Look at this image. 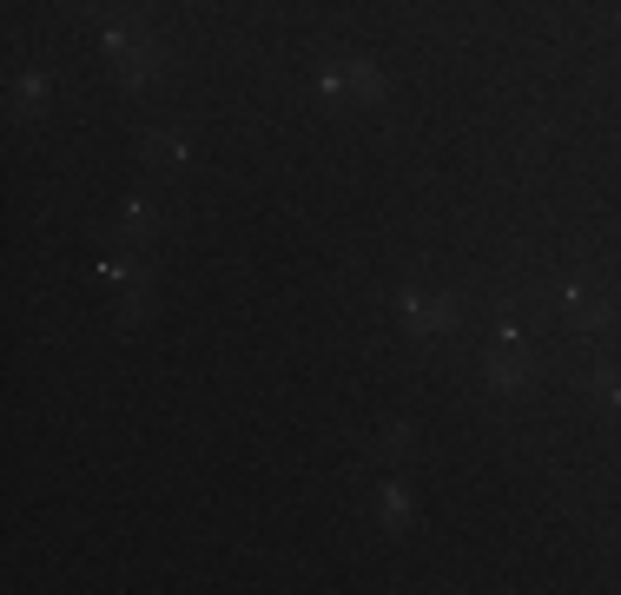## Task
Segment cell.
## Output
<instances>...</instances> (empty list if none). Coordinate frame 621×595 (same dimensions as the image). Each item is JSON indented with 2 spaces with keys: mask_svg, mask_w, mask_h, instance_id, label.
I'll list each match as a JSON object with an SVG mask.
<instances>
[{
  "mask_svg": "<svg viewBox=\"0 0 621 595\" xmlns=\"http://www.w3.org/2000/svg\"><path fill=\"white\" fill-rule=\"evenodd\" d=\"M397 311H403V324H410L417 337L450 331V318H457V305H450V298H417V292H403V298H397Z\"/></svg>",
  "mask_w": 621,
  "mask_h": 595,
  "instance_id": "6da1fadb",
  "label": "cell"
},
{
  "mask_svg": "<svg viewBox=\"0 0 621 595\" xmlns=\"http://www.w3.org/2000/svg\"><path fill=\"white\" fill-rule=\"evenodd\" d=\"M562 311H569L582 331H601V324H608V305H601L595 292H582V285H562Z\"/></svg>",
  "mask_w": 621,
  "mask_h": 595,
  "instance_id": "7a4b0ae2",
  "label": "cell"
},
{
  "mask_svg": "<svg viewBox=\"0 0 621 595\" xmlns=\"http://www.w3.org/2000/svg\"><path fill=\"white\" fill-rule=\"evenodd\" d=\"M146 159L152 165H186V139L179 133H146Z\"/></svg>",
  "mask_w": 621,
  "mask_h": 595,
  "instance_id": "3957f363",
  "label": "cell"
},
{
  "mask_svg": "<svg viewBox=\"0 0 621 595\" xmlns=\"http://www.w3.org/2000/svg\"><path fill=\"white\" fill-rule=\"evenodd\" d=\"M350 94H358V100H371V107H377V100H384V73H377L371 60H350Z\"/></svg>",
  "mask_w": 621,
  "mask_h": 595,
  "instance_id": "277c9868",
  "label": "cell"
},
{
  "mask_svg": "<svg viewBox=\"0 0 621 595\" xmlns=\"http://www.w3.org/2000/svg\"><path fill=\"white\" fill-rule=\"evenodd\" d=\"M489 384H496V391H522V384H529L522 351H516V358H489Z\"/></svg>",
  "mask_w": 621,
  "mask_h": 595,
  "instance_id": "5b68a950",
  "label": "cell"
},
{
  "mask_svg": "<svg viewBox=\"0 0 621 595\" xmlns=\"http://www.w3.org/2000/svg\"><path fill=\"white\" fill-rule=\"evenodd\" d=\"M120 225H126V238L152 232V206H146V199H126V219H120Z\"/></svg>",
  "mask_w": 621,
  "mask_h": 595,
  "instance_id": "8992f818",
  "label": "cell"
},
{
  "mask_svg": "<svg viewBox=\"0 0 621 595\" xmlns=\"http://www.w3.org/2000/svg\"><path fill=\"white\" fill-rule=\"evenodd\" d=\"M40 107H47V79L27 73V79H21V113H40Z\"/></svg>",
  "mask_w": 621,
  "mask_h": 595,
  "instance_id": "52a82bcc",
  "label": "cell"
},
{
  "mask_svg": "<svg viewBox=\"0 0 621 595\" xmlns=\"http://www.w3.org/2000/svg\"><path fill=\"white\" fill-rule=\"evenodd\" d=\"M384 523H390V530H397V523H410V496H403L397 483L384 489Z\"/></svg>",
  "mask_w": 621,
  "mask_h": 595,
  "instance_id": "ba28073f",
  "label": "cell"
},
{
  "mask_svg": "<svg viewBox=\"0 0 621 595\" xmlns=\"http://www.w3.org/2000/svg\"><path fill=\"white\" fill-rule=\"evenodd\" d=\"M595 391H601V404H608V410H621V377H614V364H601V371H595Z\"/></svg>",
  "mask_w": 621,
  "mask_h": 595,
  "instance_id": "9c48e42d",
  "label": "cell"
}]
</instances>
